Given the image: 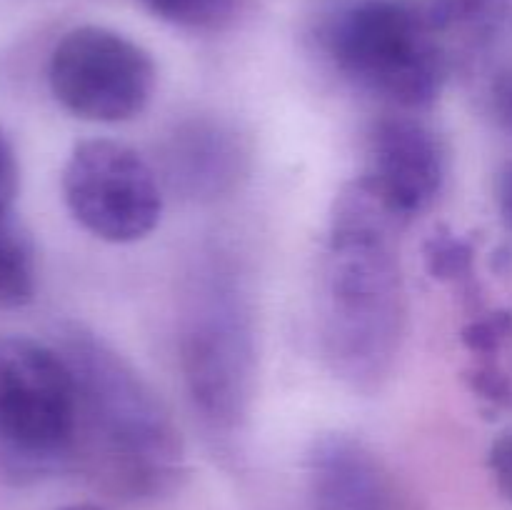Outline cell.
<instances>
[{"instance_id":"ba28073f","label":"cell","mask_w":512,"mask_h":510,"mask_svg":"<svg viewBox=\"0 0 512 510\" xmlns=\"http://www.w3.org/2000/svg\"><path fill=\"white\" fill-rule=\"evenodd\" d=\"M445 175V145L428 123L413 115H388L373 125L363 178L400 223H410L438 200Z\"/></svg>"},{"instance_id":"5b68a950","label":"cell","mask_w":512,"mask_h":510,"mask_svg":"<svg viewBox=\"0 0 512 510\" xmlns=\"http://www.w3.org/2000/svg\"><path fill=\"white\" fill-rule=\"evenodd\" d=\"M255 330L233 280H208L193 295L180 333V370L205 423L235 430L255 393Z\"/></svg>"},{"instance_id":"2e32d148","label":"cell","mask_w":512,"mask_h":510,"mask_svg":"<svg viewBox=\"0 0 512 510\" xmlns=\"http://www.w3.org/2000/svg\"><path fill=\"white\" fill-rule=\"evenodd\" d=\"M20 193V163L13 143L0 130V220L13 218V205Z\"/></svg>"},{"instance_id":"8992f818","label":"cell","mask_w":512,"mask_h":510,"mask_svg":"<svg viewBox=\"0 0 512 510\" xmlns=\"http://www.w3.org/2000/svg\"><path fill=\"white\" fill-rule=\"evenodd\" d=\"M155 63L128 35L103 25H80L55 43L48 60L53 98L75 118L125 123L153 98Z\"/></svg>"},{"instance_id":"6da1fadb","label":"cell","mask_w":512,"mask_h":510,"mask_svg":"<svg viewBox=\"0 0 512 510\" xmlns=\"http://www.w3.org/2000/svg\"><path fill=\"white\" fill-rule=\"evenodd\" d=\"M405 223L360 175L335 195L320 265L318 330L325 363L375 393L390 378L408 323L398 233Z\"/></svg>"},{"instance_id":"3957f363","label":"cell","mask_w":512,"mask_h":510,"mask_svg":"<svg viewBox=\"0 0 512 510\" xmlns=\"http://www.w3.org/2000/svg\"><path fill=\"white\" fill-rule=\"evenodd\" d=\"M78 385L58 348L0 335V478L25 485L75 463Z\"/></svg>"},{"instance_id":"52a82bcc","label":"cell","mask_w":512,"mask_h":510,"mask_svg":"<svg viewBox=\"0 0 512 510\" xmlns=\"http://www.w3.org/2000/svg\"><path fill=\"white\" fill-rule=\"evenodd\" d=\"M60 188L75 223L105 243L143 240L163 215L153 165L118 140L90 138L75 145Z\"/></svg>"},{"instance_id":"7a4b0ae2","label":"cell","mask_w":512,"mask_h":510,"mask_svg":"<svg viewBox=\"0 0 512 510\" xmlns=\"http://www.w3.org/2000/svg\"><path fill=\"white\" fill-rule=\"evenodd\" d=\"M58 350L78 385L75 463L110 495L160 498L185 478V445L173 415L148 380L95 333L70 325Z\"/></svg>"},{"instance_id":"9a60e30c","label":"cell","mask_w":512,"mask_h":510,"mask_svg":"<svg viewBox=\"0 0 512 510\" xmlns=\"http://www.w3.org/2000/svg\"><path fill=\"white\" fill-rule=\"evenodd\" d=\"M468 385L475 395H480L483 400L493 405H512V383L508 375L493 363V360H483L480 365H475L468 375Z\"/></svg>"},{"instance_id":"30bf717a","label":"cell","mask_w":512,"mask_h":510,"mask_svg":"<svg viewBox=\"0 0 512 510\" xmlns=\"http://www.w3.org/2000/svg\"><path fill=\"white\" fill-rule=\"evenodd\" d=\"M165 178L190 198H215L243 173V148L235 133L208 120L185 123L165 145Z\"/></svg>"},{"instance_id":"5bb4252c","label":"cell","mask_w":512,"mask_h":510,"mask_svg":"<svg viewBox=\"0 0 512 510\" xmlns=\"http://www.w3.org/2000/svg\"><path fill=\"white\" fill-rule=\"evenodd\" d=\"M463 345L480 358H493L512 338V310H493L470 320L460 333Z\"/></svg>"},{"instance_id":"4fadbf2b","label":"cell","mask_w":512,"mask_h":510,"mask_svg":"<svg viewBox=\"0 0 512 510\" xmlns=\"http://www.w3.org/2000/svg\"><path fill=\"white\" fill-rule=\"evenodd\" d=\"M155 18L180 28H218L238 8V0H140Z\"/></svg>"},{"instance_id":"277c9868","label":"cell","mask_w":512,"mask_h":510,"mask_svg":"<svg viewBox=\"0 0 512 510\" xmlns=\"http://www.w3.org/2000/svg\"><path fill=\"white\" fill-rule=\"evenodd\" d=\"M423 0H355L328 30L340 73L365 93L405 110H423L443 90L445 55Z\"/></svg>"},{"instance_id":"8fae6325","label":"cell","mask_w":512,"mask_h":510,"mask_svg":"<svg viewBox=\"0 0 512 510\" xmlns=\"http://www.w3.org/2000/svg\"><path fill=\"white\" fill-rule=\"evenodd\" d=\"M38 265L30 235L13 218L0 220V310L33 303Z\"/></svg>"},{"instance_id":"d6986e66","label":"cell","mask_w":512,"mask_h":510,"mask_svg":"<svg viewBox=\"0 0 512 510\" xmlns=\"http://www.w3.org/2000/svg\"><path fill=\"white\" fill-rule=\"evenodd\" d=\"M60 510H103V508H98V505L80 503V505H65V508H60Z\"/></svg>"},{"instance_id":"e0dca14e","label":"cell","mask_w":512,"mask_h":510,"mask_svg":"<svg viewBox=\"0 0 512 510\" xmlns=\"http://www.w3.org/2000/svg\"><path fill=\"white\" fill-rule=\"evenodd\" d=\"M488 468L503 498L512 503V433H503L490 445Z\"/></svg>"},{"instance_id":"ac0fdd59","label":"cell","mask_w":512,"mask_h":510,"mask_svg":"<svg viewBox=\"0 0 512 510\" xmlns=\"http://www.w3.org/2000/svg\"><path fill=\"white\" fill-rule=\"evenodd\" d=\"M495 198H498L500 215H503V223L512 230V160L503 165V170L498 173V183H495Z\"/></svg>"},{"instance_id":"9c48e42d","label":"cell","mask_w":512,"mask_h":510,"mask_svg":"<svg viewBox=\"0 0 512 510\" xmlns=\"http://www.w3.org/2000/svg\"><path fill=\"white\" fill-rule=\"evenodd\" d=\"M310 510H413L388 463L363 440L330 433L305 458Z\"/></svg>"},{"instance_id":"7c38bea8","label":"cell","mask_w":512,"mask_h":510,"mask_svg":"<svg viewBox=\"0 0 512 510\" xmlns=\"http://www.w3.org/2000/svg\"><path fill=\"white\" fill-rule=\"evenodd\" d=\"M425 265L435 280L443 283H465L473 275L475 245L460 238L453 230L440 228L425 240Z\"/></svg>"}]
</instances>
